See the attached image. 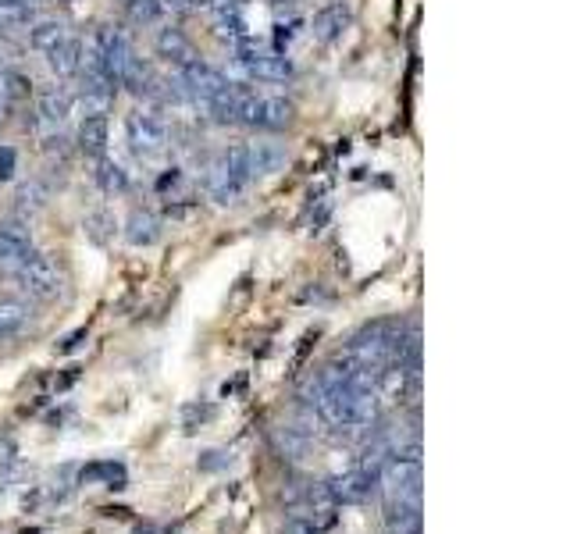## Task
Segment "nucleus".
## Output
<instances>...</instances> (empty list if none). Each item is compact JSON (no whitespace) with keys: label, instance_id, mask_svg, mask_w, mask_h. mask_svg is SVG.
Returning <instances> with one entry per match:
<instances>
[{"label":"nucleus","instance_id":"1","mask_svg":"<svg viewBox=\"0 0 570 534\" xmlns=\"http://www.w3.org/2000/svg\"><path fill=\"white\" fill-rule=\"evenodd\" d=\"M253 182L250 175V154H246V143L239 146H228L207 164V175H204V186H207V196L221 207L228 203H239V196L246 193V186Z\"/></svg>","mask_w":570,"mask_h":534},{"label":"nucleus","instance_id":"2","mask_svg":"<svg viewBox=\"0 0 570 534\" xmlns=\"http://www.w3.org/2000/svg\"><path fill=\"white\" fill-rule=\"evenodd\" d=\"M289 122H293V104L285 97H250V93H239L236 125H246V129H285Z\"/></svg>","mask_w":570,"mask_h":534},{"label":"nucleus","instance_id":"3","mask_svg":"<svg viewBox=\"0 0 570 534\" xmlns=\"http://www.w3.org/2000/svg\"><path fill=\"white\" fill-rule=\"evenodd\" d=\"M236 65L243 68L246 79H261V82H285L293 79V61L278 50L257 47V43H239L236 47Z\"/></svg>","mask_w":570,"mask_h":534},{"label":"nucleus","instance_id":"4","mask_svg":"<svg viewBox=\"0 0 570 534\" xmlns=\"http://www.w3.org/2000/svg\"><path fill=\"white\" fill-rule=\"evenodd\" d=\"M125 139H129L132 154L150 161V157H161L168 150V125L150 111H132L125 118Z\"/></svg>","mask_w":570,"mask_h":534},{"label":"nucleus","instance_id":"5","mask_svg":"<svg viewBox=\"0 0 570 534\" xmlns=\"http://www.w3.org/2000/svg\"><path fill=\"white\" fill-rule=\"evenodd\" d=\"M378 492L389 499H403V502H421V463L403 460V456H392L382 463L378 470Z\"/></svg>","mask_w":570,"mask_h":534},{"label":"nucleus","instance_id":"6","mask_svg":"<svg viewBox=\"0 0 570 534\" xmlns=\"http://www.w3.org/2000/svg\"><path fill=\"white\" fill-rule=\"evenodd\" d=\"M11 278H15L18 289H22L25 296H33V300H54L57 289H61V275H57V267L50 264L47 257H40V253H33V257L25 260V264L18 267Z\"/></svg>","mask_w":570,"mask_h":534},{"label":"nucleus","instance_id":"7","mask_svg":"<svg viewBox=\"0 0 570 534\" xmlns=\"http://www.w3.org/2000/svg\"><path fill=\"white\" fill-rule=\"evenodd\" d=\"M328 492H332L335 506H357V502L371 499V492H378V481L367 478L364 470H350V474H335L325 481Z\"/></svg>","mask_w":570,"mask_h":534},{"label":"nucleus","instance_id":"8","mask_svg":"<svg viewBox=\"0 0 570 534\" xmlns=\"http://www.w3.org/2000/svg\"><path fill=\"white\" fill-rule=\"evenodd\" d=\"M350 25H353V11L335 0V4H328V8H321L318 15H314L310 33H314V40H321V43H335Z\"/></svg>","mask_w":570,"mask_h":534},{"label":"nucleus","instance_id":"9","mask_svg":"<svg viewBox=\"0 0 570 534\" xmlns=\"http://www.w3.org/2000/svg\"><path fill=\"white\" fill-rule=\"evenodd\" d=\"M385 531L389 534H421V502H403V499H389L385 502Z\"/></svg>","mask_w":570,"mask_h":534},{"label":"nucleus","instance_id":"10","mask_svg":"<svg viewBox=\"0 0 570 534\" xmlns=\"http://www.w3.org/2000/svg\"><path fill=\"white\" fill-rule=\"evenodd\" d=\"M271 445L285 463H303L310 456V435H303L296 424H278L271 428Z\"/></svg>","mask_w":570,"mask_h":534},{"label":"nucleus","instance_id":"11","mask_svg":"<svg viewBox=\"0 0 570 534\" xmlns=\"http://www.w3.org/2000/svg\"><path fill=\"white\" fill-rule=\"evenodd\" d=\"M29 257H33V243L18 228H0V271L15 275Z\"/></svg>","mask_w":570,"mask_h":534},{"label":"nucleus","instance_id":"12","mask_svg":"<svg viewBox=\"0 0 570 534\" xmlns=\"http://www.w3.org/2000/svg\"><path fill=\"white\" fill-rule=\"evenodd\" d=\"M72 93L68 89H47L36 104V118L40 125H50V129H61L68 122V114H72Z\"/></svg>","mask_w":570,"mask_h":534},{"label":"nucleus","instance_id":"13","mask_svg":"<svg viewBox=\"0 0 570 534\" xmlns=\"http://www.w3.org/2000/svg\"><path fill=\"white\" fill-rule=\"evenodd\" d=\"M82 54H86V47H82L75 36H65L57 47L47 50V65L54 68L57 75H79L82 72Z\"/></svg>","mask_w":570,"mask_h":534},{"label":"nucleus","instance_id":"14","mask_svg":"<svg viewBox=\"0 0 570 534\" xmlns=\"http://www.w3.org/2000/svg\"><path fill=\"white\" fill-rule=\"evenodd\" d=\"M246 154H250V175L253 178L275 175V171L285 164V150L278 143H250L246 146Z\"/></svg>","mask_w":570,"mask_h":534},{"label":"nucleus","instance_id":"15","mask_svg":"<svg viewBox=\"0 0 570 534\" xmlns=\"http://www.w3.org/2000/svg\"><path fill=\"white\" fill-rule=\"evenodd\" d=\"M157 54L179 68L182 61L193 57V43H189V36L182 33V29H161V33H157Z\"/></svg>","mask_w":570,"mask_h":534},{"label":"nucleus","instance_id":"16","mask_svg":"<svg viewBox=\"0 0 570 534\" xmlns=\"http://www.w3.org/2000/svg\"><path fill=\"white\" fill-rule=\"evenodd\" d=\"M33 321V310L22 300H0V339H15L25 324Z\"/></svg>","mask_w":570,"mask_h":534},{"label":"nucleus","instance_id":"17","mask_svg":"<svg viewBox=\"0 0 570 534\" xmlns=\"http://www.w3.org/2000/svg\"><path fill=\"white\" fill-rule=\"evenodd\" d=\"M157 235H161V225L150 211H132L129 221H125V239L132 246H150L157 243Z\"/></svg>","mask_w":570,"mask_h":534},{"label":"nucleus","instance_id":"18","mask_svg":"<svg viewBox=\"0 0 570 534\" xmlns=\"http://www.w3.org/2000/svg\"><path fill=\"white\" fill-rule=\"evenodd\" d=\"M65 36H68V29L61 22H54V18H40V22L29 25V43H33L36 50H43V54H47L50 47H57Z\"/></svg>","mask_w":570,"mask_h":534},{"label":"nucleus","instance_id":"19","mask_svg":"<svg viewBox=\"0 0 570 534\" xmlns=\"http://www.w3.org/2000/svg\"><path fill=\"white\" fill-rule=\"evenodd\" d=\"M79 146L86 154H104L107 150V118H82Z\"/></svg>","mask_w":570,"mask_h":534},{"label":"nucleus","instance_id":"20","mask_svg":"<svg viewBox=\"0 0 570 534\" xmlns=\"http://www.w3.org/2000/svg\"><path fill=\"white\" fill-rule=\"evenodd\" d=\"M97 182L104 193H129V171H125L118 161H100Z\"/></svg>","mask_w":570,"mask_h":534},{"label":"nucleus","instance_id":"21","mask_svg":"<svg viewBox=\"0 0 570 534\" xmlns=\"http://www.w3.org/2000/svg\"><path fill=\"white\" fill-rule=\"evenodd\" d=\"M104 478L111 488H122L125 485V467H118V463H97V467L82 470V481H97Z\"/></svg>","mask_w":570,"mask_h":534},{"label":"nucleus","instance_id":"22","mask_svg":"<svg viewBox=\"0 0 570 534\" xmlns=\"http://www.w3.org/2000/svg\"><path fill=\"white\" fill-rule=\"evenodd\" d=\"M129 15L136 18V22L150 25L157 22V18H164V4L161 0H129Z\"/></svg>","mask_w":570,"mask_h":534},{"label":"nucleus","instance_id":"23","mask_svg":"<svg viewBox=\"0 0 570 534\" xmlns=\"http://www.w3.org/2000/svg\"><path fill=\"white\" fill-rule=\"evenodd\" d=\"M164 4V15H189V11H196V8H204V0H161Z\"/></svg>","mask_w":570,"mask_h":534},{"label":"nucleus","instance_id":"24","mask_svg":"<svg viewBox=\"0 0 570 534\" xmlns=\"http://www.w3.org/2000/svg\"><path fill=\"white\" fill-rule=\"evenodd\" d=\"M18 200H22V207H43V189L36 186H22L18 189Z\"/></svg>","mask_w":570,"mask_h":534},{"label":"nucleus","instance_id":"25","mask_svg":"<svg viewBox=\"0 0 570 534\" xmlns=\"http://www.w3.org/2000/svg\"><path fill=\"white\" fill-rule=\"evenodd\" d=\"M11 175H15V150L0 146V182H8Z\"/></svg>","mask_w":570,"mask_h":534},{"label":"nucleus","instance_id":"26","mask_svg":"<svg viewBox=\"0 0 570 534\" xmlns=\"http://www.w3.org/2000/svg\"><path fill=\"white\" fill-rule=\"evenodd\" d=\"M282 534H321V531L310 524V520H289V524L282 527Z\"/></svg>","mask_w":570,"mask_h":534},{"label":"nucleus","instance_id":"27","mask_svg":"<svg viewBox=\"0 0 570 534\" xmlns=\"http://www.w3.org/2000/svg\"><path fill=\"white\" fill-rule=\"evenodd\" d=\"M225 453H207L204 456V460H200V467H204V470H218V467H225Z\"/></svg>","mask_w":570,"mask_h":534}]
</instances>
